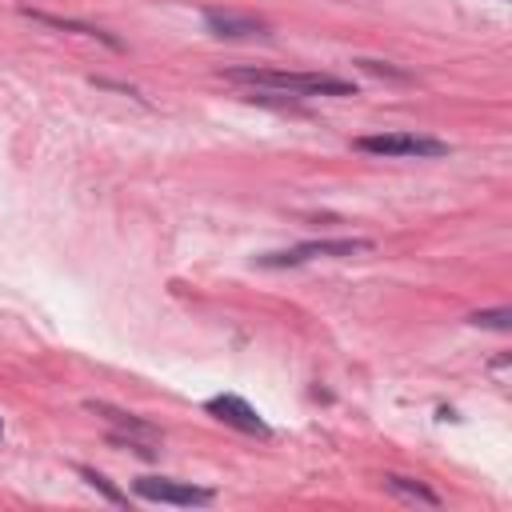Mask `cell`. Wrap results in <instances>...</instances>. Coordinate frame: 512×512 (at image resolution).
Segmentation results:
<instances>
[{"label": "cell", "mask_w": 512, "mask_h": 512, "mask_svg": "<svg viewBox=\"0 0 512 512\" xmlns=\"http://www.w3.org/2000/svg\"><path fill=\"white\" fill-rule=\"evenodd\" d=\"M224 80L284 92V96H356V84L332 72H288V68H224Z\"/></svg>", "instance_id": "1"}, {"label": "cell", "mask_w": 512, "mask_h": 512, "mask_svg": "<svg viewBox=\"0 0 512 512\" xmlns=\"http://www.w3.org/2000/svg\"><path fill=\"white\" fill-rule=\"evenodd\" d=\"M360 252H372L368 236H324V240L288 244L280 252H264V256H256V264L260 268H300V264H312V260H348V256H360Z\"/></svg>", "instance_id": "2"}, {"label": "cell", "mask_w": 512, "mask_h": 512, "mask_svg": "<svg viewBox=\"0 0 512 512\" xmlns=\"http://www.w3.org/2000/svg\"><path fill=\"white\" fill-rule=\"evenodd\" d=\"M356 152L364 156H408V160H436V156H448V140H436V136H424V132H376V136H356L352 140Z\"/></svg>", "instance_id": "3"}, {"label": "cell", "mask_w": 512, "mask_h": 512, "mask_svg": "<svg viewBox=\"0 0 512 512\" xmlns=\"http://www.w3.org/2000/svg\"><path fill=\"white\" fill-rule=\"evenodd\" d=\"M88 412H96V416H104V420L112 424V432H108L112 444L132 448V452H140V456H156V452H160L164 432H160L156 424H148L144 416L124 412V408H112V404H104V400H88Z\"/></svg>", "instance_id": "4"}, {"label": "cell", "mask_w": 512, "mask_h": 512, "mask_svg": "<svg viewBox=\"0 0 512 512\" xmlns=\"http://www.w3.org/2000/svg\"><path fill=\"white\" fill-rule=\"evenodd\" d=\"M132 492L140 500L172 504V508H204V504L216 500L212 488H200V484H188V480H172V476H136L132 480Z\"/></svg>", "instance_id": "5"}, {"label": "cell", "mask_w": 512, "mask_h": 512, "mask_svg": "<svg viewBox=\"0 0 512 512\" xmlns=\"http://www.w3.org/2000/svg\"><path fill=\"white\" fill-rule=\"evenodd\" d=\"M204 412H208V416H216L220 424H228V428L244 432V436H260V440H268V436H272L268 420H264V416H260L244 396H236V392L208 396V400H204Z\"/></svg>", "instance_id": "6"}, {"label": "cell", "mask_w": 512, "mask_h": 512, "mask_svg": "<svg viewBox=\"0 0 512 512\" xmlns=\"http://www.w3.org/2000/svg\"><path fill=\"white\" fill-rule=\"evenodd\" d=\"M204 28L216 36V40H264L272 36V24L252 16V12H232V8H204L200 12Z\"/></svg>", "instance_id": "7"}, {"label": "cell", "mask_w": 512, "mask_h": 512, "mask_svg": "<svg viewBox=\"0 0 512 512\" xmlns=\"http://www.w3.org/2000/svg\"><path fill=\"white\" fill-rule=\"evenodd\" d=\"M24 16H32V20H40V24H48V28H64V32H80V36H92V40H104L108 48H124L116 36H108L104 28H96V24H80V20H64V16H52V12H40V8H20Z\"/></svg>", "instance_id": "8"}, {"label": "cell", "mask_w": 512, "mask_h": 512, "mask_svg": "<svg viewBox=\"0 0 512 512\" xmlns=\"http://www.w3.org/2000/svg\"><path fill=\"white\" fill-rule=\"evenodd\" d=\"M384 488H388V492H396V496H404V500H416V504L440 508V496H436L432 488H424L420 480H412V476H396V472H388V476H384Z\"/></svg>", "instance_id": "9"}, {"label": "cell", "mask_w": 512, "mask_h": 512, "mask_svg": "<svg viewBox=\"0 0 512 512\" xmlns=\"http://www.w3.org/2000/svg\"><path fill=\"white\" fill-rule=\"evenodd\" d=\"M76 472H80V476H84V484H88V488H96L108 504H116V508H124V504H128V492H120L104 472H96V468H88V464H80Z\"/></svg>", "instance_id": "10"}, {"label": "cell", "mask_w": 512, "mask_h": 512, "mask_svg": "<svg viewBox=\"0 0 512 512\" xmlns=\"http://www.w3.org/2000/svg\"><path fill=\"white\" fill-rule=\"evenodd\" d=\"M468 324H476V328H492V332H508L512 328V308H480V312H472L468 316Z\"/></svg>", "instance_id": "11"}, {"label": "cell", "mask_w": 512, "mask_h": 512, "mask_svg": "<svg viewBox=\"0 0 512 512\" xmlns=\"http://www.w3.org/2000/svg\"><path fill=\"white\" fill-rule=\"evenodd\" d=\"M360 72H372V76H388V80H412L404 68H392L388 60H368V56H360V60H352Z\"/></svg>", "instance_id": "12"}, {"label": "cell", "mask_w": 512, "mask_h": 512, "mask_svg": "<svg viewBox=\"0 0 512 512\" xmlns=\"http://www.w3.org/2000/svg\"><path fill=\"white\" fill-rule=\"evenodd\" d=\"M0 440H4V420H0Z\"/></svg>", "instance_id": "13"}]
</instances>
